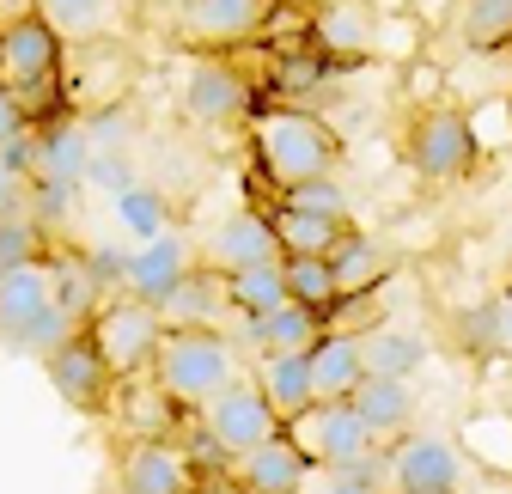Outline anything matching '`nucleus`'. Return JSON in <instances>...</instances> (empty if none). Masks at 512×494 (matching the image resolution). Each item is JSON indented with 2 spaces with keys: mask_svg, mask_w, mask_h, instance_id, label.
Returning <instances> with one entry per match:
<instances>
[{
  "mask_svg": "<svg viewBox=\"0 0 512 494\" xmlns=\"http://www.w3.org/2000/svg\"><path fill=\"white\" fill-rule=\"evenodd\" d=\"M250 153H256V171H263L275 190L287 196V190H299V183L336 177L342 141H336L311 110L275 104V110H256V116H250Z\"/></svg>",
  "mask_w": 512,
  "mask_h": 494,
  "instance_id": "f257e3e1",
  "label": "nucleus"
},
{
  "mask_svg": "<svg viewBox=\"0 0 512 494\" xmlns=\"http://www.w3.org/2000/svg\"><path fill=\"white\" fill-rule=\"evenodd\" d=\"M238 373V348L226 330H165L159 354H153V385L183 409V415H202Z\"/></svg>",
  "mask_w": 512,
  "mask_h": 494,
  "instance_id": "f03ea898",
  "label": "nucleus"
},
{
  "mask_svg": "<svg viewBox=\"0 0 512 494\" xmlns=\"http://www.w3.org/2000/svg\"><path fill=\"white\" fill-rule=\"evenodd\" d=\"M61 68H68V61H61V37L37 13L0 25V86L25 104V116L37 129H49L55 110H68L61 104Z\"/></svg>",
  "mask_w": 512,
  "mask_h": 494,
  "instance_id": "7ed1b4c3",
  "label": "nucleus"
},
{
  "mask_svg": "<svg viewBox=\"0 0 512 494\" xmlns=\"http://www.w3.org/2000/svg\"><path fill=\"white\" fill-rule=\"evenodd\" d=\"M68 336H80V324L55 305L49 263L0 275V342L19 348V354H55Z\"/></svg>",
  "mask_w": 512,
  "mask_h": 494,
  "instance_id": "20e7f679",
  "label": "nucleus"
},
{
  "mask_svg": "<svg viewBox=\"0 0 512 494\" xmlns=\"http://www.w3.org/2000/svg\"><path fill=\"white\" fill-rule=\"evenodd\" d=\"M287 440L311 458V470H354L384 488V446L366 434V421L348 403H317L311 415L287 427Z\"/></svg>",
  "mask_w": 512,
  "mask_h": 494,
  "instance_id": "39448f33",
  "label": "nucleus"
},
{
  "mask_svg": "<svg viewBox=\"0 0 512 494\" xmlns=\"http://www.w3.org/2000/svg\"><path fill=\"white\" fill-rule=\"evenodd\" d=\"M476 153H482L476 122H470L464 110H452V104L415 110L409 135H403V159H409L415 177H427V183H458V177H470V171H476Z\"/></svg>",
  "mask_w": 512,
  "mask_h": 494,
  "instance_id": "423d86ee",
  "label": "nucleus"
},
{
  "mask_svg": "<svg viewBox=\"0 0 512 494\" xmlns=\"http://www.w3.org/2000/svg\"><path fill=\"white\" fill-rule=\"evenodd\" d=\"M86 336H92V348L104 354V366L122 385V379L153 373V354L165 342V318H159V305H141L135 293H116L104 312L86 324Z\"/></svg>",
  "mask_w": 512,
  "mask_h": 494,
  "instance_id": "0eeeda50",
  "label": "nucleus"
},
{
  "mask_svg": "<svg viewBox=\"0 0 512 494\" xmlns=\"http://www.w3.org/2000/svg\"><path fill=\"white\" fill-rule=\"evenodd\" d=\"M384 482L391 494H458L464 452L445 434H403L397 446H384Z\"/></svg>",
  "mask_w": 512,
  "mask_h": 494,
  "instance_id": "6e6552de",
  "label": "nucleus"
},
{
  "mask_svg": "<svg viewBox=\"0 0 512 494\" xmlns=\"http://www.w3.org/2000/svg\"><path fill=\"white\" fill-rule=\"evenodd\" d=\"M202 427L232 452V458H250L256 446H269V440H281L287 427H281V415L269 409V397L256 391L250 379H232L208 409H202Z\"/></svg>",
  "mask_w": 512,
  "mask_h": 494,
  "instance_id": "1a4fd4ad",
  "label": "nucleus"
},
{
  "mask_svg": "<svg viewBox=\"0 0 512 494\" xmlns=\"http://www.w3.org/2000/svg\"><path fill=\"white\" fill-rule=\"evenodd\" d=\"M202 269L214 275H244V269H275L287 263L281 257V238H275V220L263 208H232L208 238H202Z\"/></svg>",
  "mask_w": 512,
  "mask_h": 494,
  "instance_id": "9d476101",
  "label": "nucleus"
},
{
  "mask_svg": "<svg viewBox=\"0 0 512 494\" xmlns=\"http://www.w3.org/2000/svg\"><path fill=\"white\" fill-rule=\"evenodd\" d=\"M43 373H49V385L61 391V403H68V409H80V415H110V403H116V373L104 366V354L92 348L86 330L68 336L55 354H43Z\"/></svg>",
  "mask_w": 512,
  "mask_h": 494,
  "instance_id": "9b49d317",
  "label": "nucleus"
},
{
  "mask_svg": "<svg viewBox=\"0 0 512 494\" xmlns=\"http://www.w3.org/2000/svg\"><path fill=\"white\" fill-rule=\"evenodd\" d=\"M281 13V0H189L183 7V37L208 43V49H238L269 31V19Z\"/></svg>",
  "mask_w": 512,
  "mask_h": 494,
  "instance_id": "f8f14e48",
  "label": "nucleus"
},
{
  "mask_svg": "<svg viewBox=\"0 0 512 494\" xmlns=\"http://www.w3.org/2000/svg\"><path fill=\"white\" fill-rule=\"evenodd\" d=\"M183 110L196 122H244V116H256V92L232 61L202 55L196 68L183 74Z\"/></svg>",
  "mask_w": 512,
  "mask_h": 494,
  "instance_id": "ddd939ff",
  "label": "nucleus"
},
{
  "mask_svg": "<svg viewBox=\"0 0 512 494\" xmlns=\"http://www.w3.org/2000/svg\"><path fill=\"white\" fill-rule=\"evenodd\" d=\"M116 488L122 494H189L196 470L183 464V452L171 440H128L116 452Z\"/></svg>",
  "mask_w": 512,
  "mask_h": 494,
  "instance_id": "4468645a",
  "label": "nucleus"
},
{
  "mask_svg": "<svg viewBox=\"0 0 512 494\" xmlns=\"http://www.w3.org/2000/svg\"><path fill=\"white\" fill-rule=\"evenodd\" d=\"M189 244L177 238V232H165V238H153V244H135L128 251V275H122V293H135L141 305H165L183 281H189Z\"/></svg>",
  "mask_w": 512,
  "mask_h": 494,
  "instance_id": "2eb2a0df",
  "label": "nucleus"
},
{
  "mask_svg": "<svg viewBox=\"0 0 512 494\" xmlns=\"http://www.w3.org/2000/svg\"><path fill=\"white\" fill-rule=\"evenodd\" d=\"M110 415H116V427H122L128 440H171L177 427H183V409L153 385V373L147 379H122Z\"/></svg>",
  "mask_w": 512,
  "mask_h": 494,
  "instance_id": "dca6fc26",
  "label": "nucleus"
},
{
  "mask_svg": "<svg viewBox=\"0 0 512 494\" xmlns=\"http://www.w3.org/2000/svg\"><path fill=\"white\" fill-rule=\"evenodd\" d=\"M165 330H226L232 318V299H226V275L214 269H189V281L159 305Z\"/></svg>",
  "mask_w": 512,
  "mask_h": 494,
  "instance_id": "f3484780",
  "label": "nucleus"
},
{
  "mask_svg": "<svg viewBox=\"0 0 512 494\" xmlns=\"http://www.w3.org/2000/svg\"><path fill=\"white\" fill-rule=\"evenodd\" d=\"M238 336H244V348H256V360H263V354H311L317 342L330 336V324L317 318V312H305V305H293V299H287L281 312L238 324Z\"/></svg>",
  "mask_w": 512,
  "mask_h": 494,
  "instance_id": "a211bd4d",
  "label": "nucleus"
},
{
  "mask_svg": "<svg viewBox=\"0 0 512 494\" xmlns=\"http://www.w3.org/2000/svg\"><path fill=\"white\" fill-rule=\"evenodd\" d=\"M250 385L269 397V409L281 415V427H293L299 415L317 409V391H311V360L305 354H263L256 360V373Z\"/></svg>",
  "mask_w": 512,
  "mask_h": 494,
  "instance_id": "6ab92c4d",
  "label": "nucleus"
},
{
  "mask_svg": "<svg viewBox=\"0 0 512 494\" xmlns=\"http://www.w3.org/2000/svg\"><path fill=\"white\" fill-rule=\"evenodd\" d=\"M238 488L244 494H305V482H311V458L281 434V440H269V446H256L250 458H238Z\"/></svg>",
  "mask_w": 512,
  "mask_h": 494,
  "instance_id": "aec40b11",
  "label": "nucleus"
},
{
  "mask_svg": "<svg viewBox=\"0 0 512 494\" xmlns=\"http://www.w3.org/2000/svg\"><path fill=\"white\" fill-rule=\"evenodd\" d=\"M348 409L366 421V434L378 440V446H397L403 434H415V391L403 385V379H366L354 397H348Z\"/></svg>",
  "mask_w": 512,
  "mask_h": 494,
  "instance_id": "412c9836",
  "label": "nucleus"
},
{
  "mask_svg": "<svg viewBox=\"0 0 512 494\" xmlns=\"http://www.w3.org/2000/svg\"><path fill=\"white\" fill-rule=\"evenodd\" d=\"M311 391H317V403H348L360 385H366V360H360V336H342V330H330L324 342H317L311 354Z\"/></svg>",
  "mask_w": 512,
  "mask_h": 494,
  "instance_id": "4be33fe9",
  "label": "nucleus"
},
{
  "mask_svg": "<svg viewBox=\"0 0 512 494\" xmlns=\"http://www.w3.org/2000/svg\"><path fill=\"white\" fill-rule=\"evenodd\" d=\"M330 269H336V293H342V299H366V293H378L384 281H391L397 257L384 251L372 232H354V226H348V238L336 244Z\"/></svg>",
  "mask_w": 512,
  "mask_h": 494,
  "instance_id": "5701e85b",
  "label": "nucleus"
},
{
  "mask_svg": "<svg viewBox=\"0 0 512 494\" xmlns=\"http://www.w3.org/2000/svg\"><path fill=\"white\" fill-rule=\"evenodd\" d=\"M311 49L330 61H360L366 49H372V13L360 7V0H336V7H324V13H311Z\"/></svg>",
  "mask_w": 512,
  "mask_h": 494,
  "instance_id": "b1692460",
  "label": "nucleus"
},
{
  "mask_svg": "<svg viewBox=\"0 0 512 494\" xmlns=\"http://www.w3.org/2000/svg\"><path fill=\"white\" fill-rule=\"evenodd\" d=\"M360 360H366V379H415L427 366V342L415 330H391V324H372L360 336Z\"/></svg>",
  "mask_w": 512,
  "mask_h": 494,
  "instance_id": "393cba45",
  "label": "nucleus"
},
{
  "mask_svg": "<svg viewBox=\"0 0 512 494\" xmlns=\"http://www.w3.org/2000/svg\"><path fill=\"white\" fill-rule=\"evenodd\" d=\"M49 275H55V305L68 312L80 330L104 312V305L116 299V293H104V281L92 275V263L86 257H74V251H61V257H49Z\"/></svg>",
  "mask_w": 512,
  "mask_h": 494,
  "instance_id": "a878e982",
  "label": "nucleus"
},
{
  "mask_svg": "<svg viewBox=\"0 0 512 494\" xmlns=\"http://www.w3.org/2000/svg\"><path fill=\"white\" fill-rule=\"evenodd\" d=\"M86 171H92V135H86V122L55 116L49 129H43V165H37V177H49V183H86Z\"/></svg>",
  "mask_w": 512,
  "mask_h": 494,
  "instance_id": "bb28decb",
  "label": "nucleus"
},
{
  "mask_svg": "<svg viewBox=\"0 0 512 494\" xmlns=\"http://www.w3.org/2000/svg\"><path fill=\"white\" fill-rule=\"evenodd\" d=\"M31 13L61 43H98L116 25V0H31Z\"/></svg>",
  "mask_w": 512,
  "mask_h": 494,
  "instance_id": "cd10ccee",
  "label": "nucleus"
},
{
  "mask_svg": "<svg viewBox=\"0 0 512 494\" xmlns=\"http://www.w3.org/2000/svg\"><path fill=\"white\" fill-rule=\"evenodd\" d=\"M452 31L464 49H512V0H458Z\"/></svg>",
  "mask_w": 512,
  "mask_h": 494,
  "instance_id": "c85d7f7f",
  "label": "nucleus"
},
{
  "mask_svg": "<svg viewBox=\"0 0 512 494\" xmlns=\"http://www.w3.org/2000/svg\"><path fill=\"white\" fill-rule=\"evenodd\" d=\"M275 238H281V257H336V244L348 238L342 220H317V214H293V208H275Z\"/></svg>",
  "mask_w": 512,
  "mask_h": 494,
  "instance_id": "c756f323",
  "label": "nucleus"
},
{
  "mask_svg": "<svg viewBox=\"0 0 512 494\" xmlns=\"http://www.w3.org/2000/svg\"><path fill=\"white\" fill-rule=\"evenodd\" d=\"M226 299H232V318L250 324V318H269L287 305V269H244V275H226Z\"/></svg>",
  "mask_w": 512,
  "mask_h": 494,
  "instance_id": "7c9ffc66",
  "label": "nucleus"
},
{
  "mask_svg": "<svg viewBox=\"0 0 512 494\" xmlns=\"http://www.w3.org/2000/svg\"><path fill=\"white\" fill-rule=\"evenodd\" d=\"M281 269H287V299H293V305H305V312H317V318L330 324V312L342 305L330 257H287Z\"/></svg>",
  "mask_w": 512,
  "mask_h": 494,
  "instance_id": "2f4dec72",
  "label": "nucleus"
},
{
  "mask_svg": "<svg viewBox=\"0 0 512 494\" xmlns=\"http://www.w3.org/2000/svg\"><path fill=\"white\" fill-rule=\"evenodd\" d=\"M177 452H183V464L189 470H196V482H208V476H232L238 470V458L208 434V427H202V415H183V427H177V440H171Z\"/></svg>",
  "mask_w": 512,
  "mask_h": 494,
  "instance_id": "473e14b6",
  "label": "nucleus"
},
{
  "mask_svg": "<svg viewBox=\"0 0 512 494\" xmlns=\"http://www.w3.org/2000/svg\"><path fill=\"white\" fill-rule=\"evenodd\" d=\"M37 263H49V232H43L31 214L0 220V275H13V269H37Z\"/></svg>",
  "mask_w": 512,
  "mask_h": 494,
  "instance_id": "72a5a7b5",
  "label": "nucleus"
},
{
  "mask_svg": "<svg viewBox=\"0 0 512 494\" xmlns=\"http://www.w3.org/2000/svg\"><path fill=\"white\" fill-rule=\"evenodd\" d=\"M116 220H122V232H135L141 244L171 232V208H165V196L153 190V183H135L128 196H116Z\"/></svg>",
  "mask_w": 512,
  "mask_h": 494,
  "instance_id": "f704fd0d",
  "label": "nucleus"
},
{
  "mask_svg": "<svg viewBox=\"0 0 512 494\" xmlns=\"http://www.w3.org/2000/svg\"><path fill=\"white\" fill-rule=\"evenodd\" d=\"M281 208H293V214H317V220H342V226H348V190H342L336 177L299 183V190L281 196Z\"/></svg>",
  "mask_w": 512,
  "mask_h": 494,
  "instance_id": "c9c22d12",
  "label": "nucleus"
},
{
  "mask_svg": "<svg viewBox=\"0 0 512 494\" xmlns=\"http://www.w3.org/2000/svg\"><path fill=\"white\" fill-rule=\"evenodd\" d=\"M74 196H80V183H49V177H37V183H31V220H37L43 232H55L61 220L74 214Z\"/></svg>",
  "mask_w": 512,
  "mask_h": 494,
  "instance_id": "e433bc0d",
  "label": "nucleus"
},
{
  "mask_svg": "<svg viewBox=\"0 0 512 494\" xmlns=\"http://www.w3.org/2000/svg\"><path fill=\"white\" fill-rule=\"evenodd\" d=\"M86 183H92V190H104V196L116 202V196H128V190L141 183V171H135V159H128V153H92Z\"/></svg>",
  "mask_w": 512,
  "mask_h": 494,
  "instance_id": "4c0bfd02",
  "label": "nucleus"
},
{
  "mask_svg": "<svg viewBox=\"0 0 512 494\" xmlns=\"http://www.w3.org/2000/svg\"><path fill=\"white\" fill-rule=\"evenodd\" d=\"M86 135H92V153H128V135H135V122H128L122 104H98L92 122H86Z\"/></svg>",
  "mask_w": 512,
  "mask_h": 494,
  "instance_id": "58836bf2",
  "label": "nucleus"
},
{
  "mask_svg": "<svg viewBox=\"0 0 512 494\" xmlns=\"http://www.w3.org/2000/svg\"><path fill=\"white\" fill-rule=\"evenodd\" d=\"M324 74H330V61L317 55V49H299V55H281V68H275V80L287 86V92H311V86H324Z\"/></svg>",
  "mask_w": 512,
  "mask_h": 494,
  "instance_id": "ea45409f",
  "label": "nucleus"
},
{
  "mask_svg": "<svg viewBox=\"0 0 512 494\" xmlns=\"http://www.w3.org/2000/svg\"><path fill=\"white\" fill-rule=\"evenodd\" d=\"M305 494H384L372 476H354V470H311Z\"/></svg>",
  "mask_w": 512,
  "mask_h": 494,
  "instance_id": "a19ab883",
  "label": "nucleus"
},
{
  "mask_svg": "<svg viewBox=\"0 0 512 494\" xmlns=\"http://www.w3.org/2000/svg\"><path fill=\"white\" fill-rule=\"evenodd\" d=\"M458 330H464L470 354H494V348H500V336H494V305H482V312H464Z\"/></svg>",
  "mask_w": 512,
  "mask_h": 494,
  "instance_id": "79ce46f5",
  "label": "nucleus"
},
{
  "mask_svg": "<svg viewBox=\"0 0 512 494\" xmlns=\"http://www.w3.org/2000/svg\"><path fill=\"white\" fill-rule=\"evenodd\" d=\"M13 214H31V183L0 165V220H13Z\"/></svg>",
  "mask_w": 512,
  "mask_h": 494,
  "instance_id": "37998d69",
  "label": "nucleus"
},
{
  "mask_svg": "<svg viewBox=\"0 0 512 494\" xmlns=\"http://www.w3.org/2000/svg\"><path fill=\"white\" fill-rule=\"evenodd\" d=\"M25 129H37V122L25 116V104H19V98H13L7 86H0V147H7V141H19Z\"/></svg>",
  "mask_w": 512,
  "mask_h": 494,
  "instance_id": "c03bdc74",
  "label": "nucleus"
},
{
  "mask_svg": "<svg viewBox=\"0 0 512 494\" xmlns=\"http://www.w3.org/2000/svg\"><path fill=\"white\" fill-rule=\"evenodd\" d=\"M494 305V336H500V354H512V287L488 299Z\"/></svg>",
  "mask_w": 512,
  "mask_h": 494,
  "instance_id": "a18cd8bd",
  "label": "nucleus"
},
{
  "mask_svg": "<svg viewBox=\"0 0 512 494\" xmlns=\"http://www.w3.org/2000/svg\"><path fill=\"white\" fill-rule=\"evenodd\" d=\"M189 494H244V488H238V476H208V482H196Z\"/></svg>",
  "mask_w": 512,
  "mask_h": 494,
  "instance_id": "49530a36",
  "label": "nucleus"
},
{
  "mask_svg": "<svg viewBox=\"0 0 512 494\" xmlns=\"http://www.w3.org/2000/svg\"><path fill=\"white\" fill-rule=\"evenodd\" d=\"M293 7H311V13H324V7H336V0H293Z\"/></svg>",
  "mask_w": 512,
  "mask_h": 494,
  "instance_id": "de8ad7c7",
  "label": "nucleus"
},
{
  "mask_svg": "<svg viewBox=\"0 0 512 494\" xmlns=\"http://www.w3.org/2000/svg\"><path fill=\"white\" fill-rule=\"evenodd\" d=\"M177 7H189V0H177Z\"/></svg>",
  "mask_w": 512,
  "mask_h": 494,
  "instance_id": "09e8293b",
  "label": "nucleus"
},
{
  "mask_svg": "<svg viewBox=\"0 0 512 494\" xmlns=\"http://www.w3.org/2000/svg\"><path fill=\"white\" fill-rule=\"evenodd\" d=\"M506 110H512V104H506Z\"/></svg>",
  "mask_w": 512,
  "mask_h": 494,
  "instance_id": "8fccbe9b",
  "label": "nucleus"
}]
</instances>
